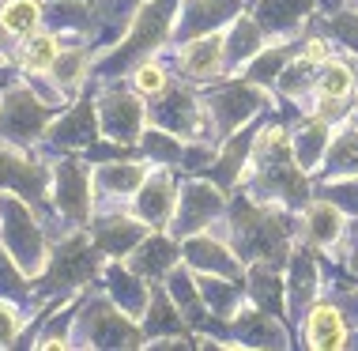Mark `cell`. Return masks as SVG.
Returning a JSON list of instances; mask_svg holds the SVG:
<instances>
[{
  "label": "cell",
  "instance_id": "obj_33",
  "mask_svg": "<svg viewBox=\"0 0 358 351\" xmlns=\"http://www.w3.org/2000/svg\"><path fill=\"white\" fill-rule=\"evenodd\" d=\"M91 68H94V57L87 53V46H83V38L80 42H64V50H61V57H57V64H53V80H57V87H61L64 95H80V87L91 80Z\"/></svg>",
  "mask_w": 358,
  "mask_h": 351
},
{
  "label": "cell",
  "instance_id": "obj_5",
  "mask_svg": "<svg viewBox=\"0 0 358 351\" xmlns=\"http://www.w3.org/2000/svg\"><path fill=\"white\" fill-rule=\"evenodd\" d=\"M102 249L94 246V238H87L83 230L64 234L61 242L50 249V265L42 268V276H34V295L53 298L64 291H80L83 284L102 276Z\"/></svg>",
  "mask_w": 358,
  "mask_h": 351
},
{
  "label": "cell",
  "instance_id": "obj_41",
  "mask_svg": "<svg viewBox=\"0 0 358 351\" xmlns=\"http://www.w3.org/2000/svg\"><path fill=\"white\" fill-rule=\"evenodd\" d=\"M317 72H321V64H313V61H306L302 53H294L287 61V68L279 72V80H275L279 95H283V99H298V95H306L309 87L317 83Z\"/></svg>",
  "mask_w": 358,
  "mask_h": 351
},
{
  "label": "cell",
  "instance_id": "obj_50",
  "mask_svg": "<svg viewBox=\"0 0 358 351\" xmlns=\"http://www.w3.org/2000/svg\"><path fill=\"white\" fill-rule=\"evenodd\" d=\"M347 265H351V272H355V276H358V246L351 249V257H347Z\"/></svg>",
  "mask_w": 358,
  "mask_h": 351
},
{
  "label": "cell",
  "instance_id": "obj_36",
  "mask_svg": "<svg viewBox=\"0 0 358 351\" xmlns=\"http://www.w3.org/2000/svg\"><path fill=\"white\" fill-rule=\"evenodd\" d=\"M94 8L87 4V0H53L50 8H45V23L53 27V34H76L80 38L83 31H91L94 23Z\"/></svg>",
  "mask_w": 358,
  "mask_h": 351
},
{
  "label": "cell",
  "instance_id": "obj_25",
  "mask_svg": "<svg viewBox=\"0 0 358 351\" xmlns=\"http://www.w3.org/2000/svg\"><path fill=\"white\" fill-rule=\"evenodd\" d=\"M230 329H234V347H287V329L275 314L260 306H241L230 317Z\"/></svg>",
  "mask_w": 358,
  "mask_h": 351
},
{
  "label": "cell",
  "instance_id": "obj_37",
  "mask_svg": "<svg viewBox=\"0 0 358 351\" xmlns=\"http://www.w3.org/2000/svg\"><path fill=\"white\" fill-rule=\"evenodd\" d=\"M140 148H143V159L151 167H178L181 155H185V140L166 132V129H159V125H148L140 136Z\"/></svg>",
  "mask_w": 358,
  "mask_h": 351
},
{
  "label": "cell",
  "instance_id": "obj_22",
  "mask_svg": "<svg viewBox=\"0 0 358 351\" xmlns=\"http://www.w3.org/2000/svg\"><path fill=\"white\" fill-rule=\"evenodd\" d=\"M181 261H185V253H181V238H173L170 230H151L148 238L129 253V265L136 268L140 276H148L151 284L166 280Z\"/></svg>",
  "mask_w": 358,
  "mask_h": 351
},
{
  "label": "cell",
  "instance_id": "obj_17",
  "mask_svg": "<svg viewBox=\"0 0 358 351\" xmlns=\"http://www.w3.org/2000/svg\"><path fill=\"white\" fill-rule=\"evenodd\" d=\"M181 253L185 265L192 272H211V276H227V280H245V261L230 242L215 238V234H189L181 238Z\"/></svg>",
  "mask_w": 358,
  "mask_h": 351
},
{
  "label": "cell",
  "instance_id": "obj_2",
  "mask_svg": "<svg viewBox=\"0 0 358 351\" xmlns=\"http://www.w3.org/2000/svg\"><path fill=\"white\" fill-rule=\"evenodd\" d=\"M253 185L257 200H272V204H287V208H306L309 204V181L306 170L294 159V144L283 125H264L257 129V148L253 159L245 167V178Z\"/></svg>",
  "mask_w": 358,
  "mask_h": 351
},
{
  "label": "cell",
  "instance_id": "obj_15",
  "mask_svg": "<svg viewBox=\"0 0 358 351\" xmlns=\"http://www.w3.org/2000/svg\"><path fill=\"white\" fill-rule=\"evenodd\" d=\"M241 12H245V0H181L170 42L181 46V42H189V38H200V34L219 31V27H230Z\"/></svg>",
  "mask_w": 358,
  "mask_h": 351
},
{
  "label": "cell",
  "instance_id": "obj_42",
  "mask_svg": "<svg viewBox=\"0 0 358 351\" xmlns=\"http://www.w3.org/2000/svg\"><path fill=\"white\" fill-rule=\"evenodd\" d=\"M129 83H132V91H136L140 99H148V102L159 99V95H166L170 87H173V83H170V68L159 64L155 57H151V61H143L136 72L129 76Z\"/></svg>",
  "mask_w": 358,
  "mask_h": 351
},
{
  "label": "cell",
  "instance_id": "obj_19",
  "mask_svg": "<svg viewBox=\"0 0 358 351\" xmlns=\"http://www.w3.org/2000/svg\"><path fill=\"white\" fill-rule=\"evenodd\" d=\"M173 50H178L181 76H185L189 83H215L230 68L227 64V34H219V31L189 38V42L173 46Z\"/></svg>",
  "mask_w": 358,
  "mask_h": 351
},
{
  "label": "cell",
  "instance_id": "obj_23",
  "mask_svg": "<svg viewBox=\"0 0 358 351\" xmlns=\"http://www.w3.org/2000/svg\"><path fill=\"white\" fill-rule=\"evenodd\" d=\"M321 295V272H317L313 246H298L290 249V268H287V310L290 317H306L309 306Z\"/></svg>",
  "mask_w": 358,
  "mask_h": 351
},
{
  "label": "cell",
  "instance_id": "obj_35",
  "mask_svg": "<svg viewBox=\"0 0 358 351\" xmlns=\"http://www.w3.org/2000/svg\"><path fill=\"white\" fill-rule=\"evenodd\" d=\"M45 23V4L42 0H4L0 4V27L8 38H31Z\"/></svg>",
  "mask_w": 358,
  "mask_h": 351
},
{
  "label": "cell",
  "instance_id": "obj_47",
  "mask_svg": "<svg viewBox=\"0 0 358 351\" xmlns=\"http://www.w3.org/2000/svg\"><path fill=\"white\" fill-rule=\"evenodd\" d=\"M19 336H23V306L0 295V347H12Z\"/></svg>",
  "mask_w": 358,
  "mask_h": 351
},
{
  "label": "cell",
  "instance_id": "obj_40",
  "mask_svg": "<svg viewBox=\"0 0 358 351\" xmlns=\"http://www.w3.org/2000/svg\"><path fill=\"white\" fill-rule=\"evenodd\" d=\"M61 50H64L61 34H31L19 50V64H23V72H53Z\"/></svg>",
  "mask_w": 358,
  "mask_h": 351
},
{
  "label": "cell",
  "instance_id": "obj_8",
  "mask_svg": "<svg viewBox=\"0 0 358 351\" xmlns=\"http://www.w3.org/2000/svg\"><path fill=\"white\" fill-rule=\"evenodd\" d=\"M50 204L72 227H91L94 208H99V193H94V167L87 155H64V159L53 163Z\"/></svg>",
  "mask_w": 358,
  "mask_h": 351
},
{
  "label": "cell",
  "instance_id": "obj_39",
  "mask_svg": "<svg viewBox=\"0 0 358 351\" xmlns=\"http://www.w3.org/2000/svg\"><path fill=\"white\" fill-rule=\"evenodd\" d=\"M324 174L328 178H340V174H358V125L347 121L336 140L328 144L324 155Z\"/></svg>",
  "mask_w": 358,
  "mask_h": 351
},
{
  "label": "cell",
  "instance_id": "obj_4",
  "mask_svg": "<svg viewBox=\"0 0 358 351\" xmlns=\"http://www.w3.org/2000/svg\"><path fill=\"white\" fill-rule=\"evenodd\" d=\"M0 246L31 280L42 276V268L50 265V242H45L42 216L31 200L15 197V193H0Z\"/></svg>",
  "mask_w": 358,
  "mask_h": 351
},
{
  "label": "cell",
  "instance_id": "obj_12",
  "mask_svg": "<svg viewBox=\"0 0 358 351\" xmlns=\"http://www.w3.org/2000/svg\"><path fill=\"white\" fill-rule=\"evenodd\" d=\"M99 129L106 140H117V144H140L143 129H148V99H140L136 91H124L117 83H106L99 95Z\"/></svg>",
  "mask_w": 358,
  "mask_h": 351
},
{
  "label": "cell",
  "instance_id": "obj_31",
  "mask_svg": "<svg viewBox=\"0 0 358 351\" xmlns=\"http://www.w3.org/2000/svg\"><path fill=\"white\" fill-rule=\"evenodd\" d=\"M245 291L253 298V306L268 310L275 317H287V284L279 280L275 265H264V261H253L245 268Z\"/></svg>",
  "mask_w": 358,
  "mask_h": 351
},
{
  "label": "cell",
  "instance_id": "obj_48",
  "mask_svg": "<svg viewBox=\"0 0 358 351\" xmlns=\"http://www.w3.org/2000/svg\"><path fill=\"white\" fill-rule=\"evenodd\" d=\"M324 34L343 42L351 53H358V8L355 12H336L332 19H324Z\"/></svg>",
  "mask_w": 358,
  "mask_h": 351
},
{
  "label": "cell",
  "instance_id": "obj_24",
  "mask_svg": "<svg viewBox=\"0 0 358 351\" xmlns=\"http://www.w3.org/2000/svg\"><path fill=\"white\" fill-rule=\"evenodd\" d=\"M317 12V0H253V19L268 38H290L298 34V27Z\"/></svg>",
  "mask_w": 358,
  "mask_h": 351
},
{
  "label": "cell",
  "instance_id": "obj_21",
  "mask_svg": "<svg viewBox=\"0 0 358 351\" xmlns=\"http://www.w3.org/2000/svg\"><path fill=\"white\" fill-rule=\"evenodd\" d=\"M151 280L140 276L129 261H113V265L102 268V291L110 295L129 317H143L148 314V302H151Z\"/></svg>",
  "mask_w": 358,
  "mask_h": 351
},
{
  "label": "cell",
  "instance_id": "obj_27",
  "mask_svg": "<svg viewBox=\"0 0 358 351\" xmlns=\"http://www.w3.org/2000/svg\"><path fill=\"white\" fill-rule=\"evenodd\" d=\"M253 148H257V129L230 132L227 140H222L215 163H211L208 178L215 185H222V189H234V185L245 178V167H249V159H253Z\"/></svg>",
  "mask_w": 358,
  "mask_h": 351
},
{
  "label": "cell",
  "instance_id": "obj_30",
  "mask_svg": "<svg viewBox=\"0 0 358 351\" xmlns=\"http://www.w3.org/2000/svg\"><path fill=\"white\" fill-rule=\"evenodd\" d=\"M332 125L321 121L317 113H309L302 125H298L294 132H290V144H294V159L298 167H302L306 174L321 170L324 167V155H328V144H332Z\"/></svg>",
  "mask_w": 358,
  "mask_h": 351
},
{
  "label": "cell",
  "instance_id": "obj_51",
  "mask_svg": "<svg viewBox=\"0 0 358 351\" xmlns=\"http://www.w3.org/2000/svg\"><path fill=\"white\" fill-rule=\"evenodd\" d=\"M351 125H358V110H355V117H351Z\"/></svg>",
  "mask_w": 358,
  "mask_h": 351
},
{
  "label": "cell",
  "instance_id": "obj_38",
  "mask_svg": "<svg viewBox=\"0 0 358 351\" xmlns=\"http://www.w3.org/2000/svg\"><path fill=\"white\" fill-rule=\"evenodd\" d=\"M294 53H298V42H294V38H290L287 46H272V50H260L253 61L245 64V72H241V76H245L249 83H257V87H268V83H275V80H279V72L287 68V61H290Z\"/></svg>",
  "mask_w": 358,
  "mask_h": 351
},
{
  "label": "cell",
  "instance_id": "obj_1",
  "mask_svg": "<svg viewBox=\"0 0 358 351\" xmlns=\"http://www.w3.org/2000/svg\"><path fill=\"white\" fill-rule=\"evenodd\" d=\"M181 0H143L136 15L129 19V27L121 31L117 46L102 50L94 57L91 76H99L102 83H113L121 76H132L143 61H151L173 34V19H178Z\"/></svg>",
  "mask_w": 358,
  "mask_h": 351
},
{
  "label": "cell",
  "instance_id": "obj_34",
  "mask_svg": "<svg viewBox=\"0 0 358 351\" xmlns=\"http://www.w3.org/2000/svg\"><path fill=\"white\" fill-rule=\"evenodd\" d=\"M264 38H268V34L260 31L257 19L241 12L234 23L227 27V64H230V68H245L260 50H264Z\"/></svg>",
  "mask_w": 358,
  "mask_h": 351
},
{
  "label": "cell",
  "instance_id": "obj_45",
  "mask_svg": "<svg viewBox=\"0 0 358 351\" xmlns=\"http://www.w3.org/2000/svg\"><path fill=\"white\" fill-rule=\"evenodd\" d=\"M324 197L332 200L336 208H343L347 216H358V174H340L336 181H328Z\"/></svg>",
  "mask_w": 358,
  "mask_h": 351
},
{
  "label": "cell",
  "instance_id": "obj_43",
  "mask_svg": "<svg viewBox=\"0 0 358 351\" xmlns=\"http://www.w3.org/2000/svg\"><path fill=\"white\" fill-rule=\"evenodd\" d=\"M355 87H358V76L351 72V64H343V61H328V64H321V72H317V91L321 95L351 99Z\"/></svg>",
  "mask_w": 358,
  "mask_h": 351
},
{
  "label": "cell",
  "instance_id": "obj_28",
  "mask_svg": "<svg viewBox=\"0 0 358 351\" xmlns=\"http://www.w3.org/2000/svg\"><path fill=\"white\" fill-rule=\"evenodd\" d=\"M143 325V344H151V340H166V336H189L192 340V329L185 314L178 310V302L170 298L166 284L162 287H151V302H148V314L140 317Z\"/></svg>",
  "mask_w": 358,
  "mask_h": 351
},
{
  "label": "cell",
  "instance_id": "obj_26",
  "mask_svg": "<svg viewBox=\"0 0 358 351\" xmlns=\"http://www.w3.org/2000/svg\"><path fill=\"white\" fill-rule=\"evenodd\" d=\"M148 174L151 170L136 159H106L94 167V193H99V200H106V204L132 200Z\"/></svg>",
  "mask_w": 358,
  "mask_h": 351
},
{
  "label": "cell",
  "instance_id": "obj_20",
  "mask_svg": "<svg viewBox=\"0 0 358 351\" xmlns=\"http://www.w3.org/2000/svg\"><path fill=\"white\" fill-rule=\"evenodd\" d=\"M102 136L99 129V106L87 102V99H76L72 110L57 113L50 132H45V144H53L57 151H87L94 140Z\"/></svg>",
  "mask_w": 358,
  "mask_h": 351
},
{
  "label": "cell",
  "instance_id": "obj_13",
  "mask_svg": "<svg viewBox=\"0 0 358 351\" xmlns=\"http://www.w3.org/2000/svg\"><path fill=\"white\" fill-rule=\"evenodd\" d=\"M227 197H222V185L204 181V178H192L181 185V197H178V212H173L170 234L173 238H189V234L208 230L211 223H219L227 216Z\"/></svg>",
  "mask_w": 358,
  "mask_h": 351
},
{
  "label": "cell",
  "instance_id": "obj_44",
  "mask_svg": "<svg viewBox=\"0 0 358 351\" xmlns=\"http://www.w3.org/2000/svg\"><path fill=\"white\" fill-rule=\"evenodd\" d=\"M0 295L8 298H34V284L23 268L8 257V249L0 246Z\"/></svg>",
  "mask_w": 358,
  "mask_h": 351
},
{
  "label": "cell",
  "instance_id": "obj_14",
  "mask_svg": "<svg viewBox=\"0 0 358 351\" xmlns=\"http://www.w3.org/2000/svg\"><path fill=\"white\" fill-rule=\"evenodd\" d=\"M302 340H306V347H317V351L358 347V329L347 317L343 302L336 295H328V298H317L309 306V314L302 317Z\"/></svg>",
  "mask_w": 358,
  "mask_h": 351
},
{
  "label": "cell",
  "instance_id": "obj_49",
  "mask_svg": "<svg viewBox=\"0 0 358 351\" xmlns=\"http://www.w3.org/2000/svg\"><path fill=\"white\" fill-rule=\"evenodd\" d=\"M302 57H306V61H313V64H328V61H332V42H328V38H321V34L306 38Z\"/></svg>",
  "mask_w": 358,
  "mask_h": 351
},
{
  "label": "cell",
  "instance_id": "obj_16",
  "mask_svg": "<svg viewBox=\"0 0 358 351\" xmlns=\"http://www.w3.org/2000/svg\"><path fill=\"white\" fill-rule=\"evenodd\" d=\"M151 234L136 212H106V216L91 219V238L102 249L106 261H129V253Z\"/></svg>",
  "mask_w": 358,
  "mask_h": 351
},
{
  "label": "cell",
  "instance_id": "obj_18",
  "mask_svg": "<svg viewBox=\"0 0 358 351\" xmlns=\"http://www.w3.org/2000/svg\"><path fill=\"white\" fill-rule=\"evenodd\" d=\"M178 197H181V189L173 185L170 167H159V170H151L148 178H143V185L136 189L132 212H136L151 230H170L173 212H178Z\"/></svg>",
  "mask_w": 358,
  "mask_h": 351
},
{
  "label": "cell",
  "instance_id": "obj_32",
  "mask_svg": "<svg viewBox=\"0 0 358 351\" xmlns=\"http://www.w3.org/2000/svg\"><path fill=\"white\" fill-rule=\"evenodd\" d=\"M196 284H200L204 306L219 317H234L241 310V298L249 295L245 280H227V276H211V272H196Z\"/></svg>",
  "mask_w": 358,
  "mask_h": 351
},
{
  "label": "cell",
  "instance_id": "obj_9",
  "mask_svg": "<svg viewBox=\"0 0 358 351\" xmlns=\"http://www.w3.org/2000/svg\"><path fill=\"white\" fill-rule=\"evenodd\" d=\"M148 125H159L181 140H215L208 106L192 87H170L166 95L148 102Z\"/></svg>",
  "mask_w": 358,
  "mask_h": 351
},
{
  "label": "cell",
  "instance_id": "obj_3",
  "mask_svg": "<svg viewBox=\"0 0 358 351\" xmlns=\"http://www.w3.org/2000/svg\"><path fill=\"white\" fill-rule=\"evenodd\" d=\"M294 208L257 197H241L230 204V246L241 253L245 265L264 261V265H283L290 253V234H294Z\"/></svg>",
  "mask_w": 358,
  "mask_h": 351
},
{
  "label": "cell",
  "instance_id": "obj_29",
  "mask_svg": "<svg viewBox=\"0 0 358 351\" xmlns=\"http://www.w3.org/2000/svg\"><path fill=\"white\" fill-rule=\"evenodd\" d=\"M343 230H347V212L336 208L328 197L306 204V219H302L306 246H313V249H332V246H340Z\"/></svg>",
  "mask_w": 358,
  "mask_h": 351
},
{
  "label": "cell",
  "instance_id": "obj_7",
  "mask_svg": "<svg viewBox=\"0 0 358 351\" xmlns=\"http://www.w3.org/2000/svg\"><path fill=\"white\" fill-rule=\"evenodd\" d=\"M61 113L53 102H45L31 83H15L0 91V140L15 148H34L45 140L53 117Z\"/></svg>",
  "mask_w": 358,
  "mask_h": 351
},
{
  "label": "cell",
  "instance_id": "obj_6",
  "mask_svg": "<svg viewBox=\"0 0 358 351\" xmlns=\"http://www.w3.org/2000/svg\"><path fill=\"white\" fill-rule=\"evenodd\" d=\"M76 347H143V325L124 314L106 291L87 295L76 314Z\"/></svg>",
  "mask_w": 358,
  "mask_h": 351
},
{
  "label": "cell",
  "instance_id": "obj_46",
  "mask_svg": "<svg viewBox=\"0 0 358 351\" xmlns=\"http://www.w3.org/2000/svg\"><path fill=\"white\" fill-rule=\"evenodd\" d=\"M143 0H94V15L99 27H129V19L136 15Z\"/></svg>",
  "mask_w": 358,
  "mask_h": 351
},
{
  "label": "cell",
  "instance_id": "obj_10",
  "mask_svg": "<svg viewBox=\"0 0 358 351\" xmlns=\"http://www.w3.org/2000/svg\"><path fill=\"white\" fill-rule=\"evenodd\" d=\"M50 178L53 163L34 155V148H15L0 140V193H15L42 212L50 204Z\"/></svg>",
  "mask_w": 358,
  "mask_h": 351
},
{
  "label": "cell",
  "instance_id": "obj_11",
  "mask_svg": "<svg viewBox=\"0 0 358 351\" xmlns=\"http://www.w3.org/2000/svg\"><path fill=\"white\" fill-rule=\"evenodd\" d=\"M264 102H268L264 87H257L249 80H227V83L211 87V91L204 95V106H208L215 140H227L230 132L245 129L249 117H253Z\"/></svg>",
  "mask_w": 358,
  "mask_h": 351
}]
</instances>
